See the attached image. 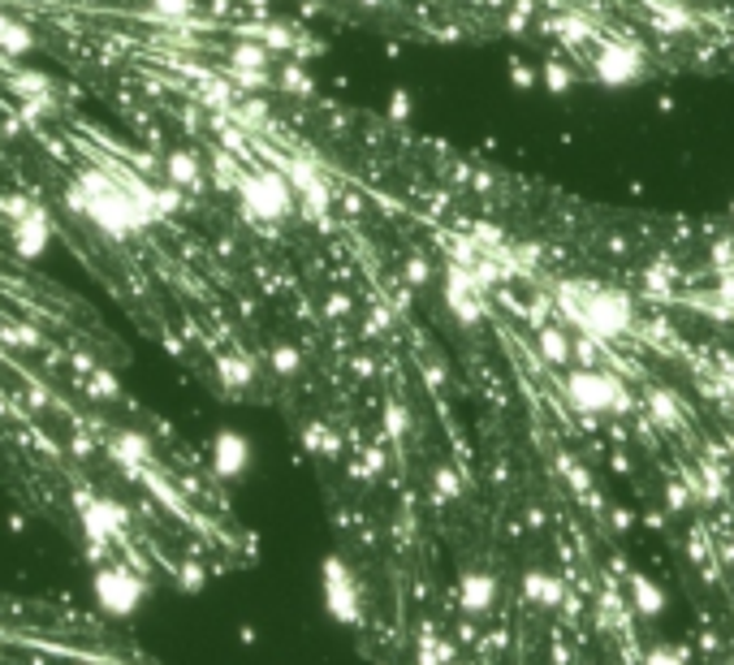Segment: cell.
<instances>
[{
  "mask_svg": "<svg viewBox=\"0 0 734 665\" xmlns=\"http://www.w3.org/2000/svg\"><path fill=\"white\" fill-rule=\"evenodd\" d=\"M549 299H553V312L562 315V324H571L575 333H587L605 346L631 342L635 320H640L635 294H626L619 285H605V281H587V276L553 281Z\"/></svg>",
  "mask_w": 734,
  "mask_h": 665,
  "instance_id": "1",
  "label": "cell"
},
{
  "mask_svg": "<svg viewBox=\"0 0 734 665\" xmlns=\"http://www.w3.org/2000/svg\"><path fill=\"white\" fill-rule=\"evenodd\" d=\"M562 397H566V406L580 415L583 424L635 415V393H631L626 376H622L614 363H601V367H566V372H562Z\"/></svg>",
  "mask_w": 734,
  "mask_h": 665,
  "instance_id": "2",
  "label": "cell"
},
{
  "mask_svg": "<svg viewBox=\"0 0 734 665\" xmlns=\"http://www.w3.org/2000/svg\"><path fill=\"white\" fill-rule=\"evenodd\" d=\"M238 208L251 225H281L299 212V195L285 169H247L238 178Z\"/></svg>",
  "mask_w": 734,
  "mask_h": 665,
  "instance_id": "3",
  "label": "cell"
},
{
  "mask_svg": "<svg viewBox=\"0 0 734 665\" xmlns=\"http://www.w3.org/2000/svg\"><path fill=\"white\" fill-rule=\"evenodd\" d=\"M583 70L596 87H610V91H626L648 74V52L626 36H601L592 43V52L583 57Z\"/></svg>",
  "mask_w": 734,
  "mask_h": 665,
  "instance_id": "4",
  "label": "cell"
},
{
  "mask_svg": "<svg viewBox=\"0 0 734 665\" xmlns=\"http://www.w3.org/2000/svg\"><path fill=\"white\" fill-rule=\"evenodd\" d=\"M441 303L450 320H459L463 329H480L489 320V290L471 276L466 264L459 260H445V273H441Z\"/></svg>",
  "mask_w": 734,
  "mask_h": 665,
  "instance_id": "5",
  "label": "cell"
},
{
  "mask_svg": "<svg viewBox=\"0 0 734 665\" xmlns=\"http://www.w3.org/2000/svg\"><path fill=\"white\" fill-rule=\"evenodd\" d=\"M91 592H95V605H100L109 618H130V614H139V605H143V596H148L143 580H139L130 566H113V562H104V566L91 575Z\"/></svg>",
  "mask_w": 734,
  "mask_h": 665,
  "instance_id": "6",
  "label": "cell"
},
{
  "mask_svg": "<svg viewBox=\"0 0 734 665\" xmlns=\"http://www.w3.org/2000/svg\"><path fill=\"white\" fill-rule=\"evenodd\" d=\"M320 596H324V609L329 618L342 626H359L363 623V592H359V580L342 557H324V571H320Z\"/></svg>",
  "mask_w": 734,
  "mask_h": 665,
  "instance_id": "7",
  "label": "cell"
},
{
  "mask_svg": "<svg viewBox=\"0 0 734 665\" xmlns=\"http://www.w3.org/2000/svg\"><path fill=\"white\" fill-rule=\"evenodd\" d=\"M78 527L91 545L109 548L125 532V510L109 497H78Z\"/></svg>",
  "mask_w": 734,
  "mask_h": 665,
  "instance_id": "8",
  "label": "cell"
},
{
  "mask_svg": "<svg viewBox=\"0 0 734 665\" xmlns=\"http://www.w3.org/2000/svg\"><path fill=\"white\" fill-rule=\"evenodd\" d=\"M9 242H13V251H18L22 260H39V255L48 251V242H52V221H48V212H43L39 203H27V208L13 216V225H9Z\"/></svg>",
  "mask_w": 734,
  "mask_h": 665,
  "instance_id": "9",
  "label": "cell"
},
{
  "mask_svg": "<svg viewBox=\"0 0 734 665\" xmlns=\"http://www.w3.org/2000/svg\"><path fill=\"white\" fill-rule=\"evenodd\" d=\"M208 463H212V475H221V480L247 475V467H251V441L242 432L221 429L208 441Z\"/></svg>",
  "mask_w": 734,
  "mask_h": 665,
  "instance_id": "10",
  "label": "cell"
},
{
  "mask_svg": "<svg viewBox=\"0 0 734 665\" xmlns=\"http://www.w3.org/2000/svg\"><path fill=\"white\" fill-rule=\"evenodd\" d=\"M493 605H497V575H489V571H463V580H459V609H463L466 618H484V614H493Z\"/></svg>",
  "mask_w": 734,
  "mask_h": 665,
  "instance_id": "11",
  "label": "cell"
},
{
  "mask_svg": "<svg viewBox=\"0 0 734 665\" xmlns=\"http://www.w3.org/2000/svg\"><path fill=\"white\" fill-rule=\"evenodd\" d=\"M536 359H541L544 367H553V372H566L575 363V354H571V329L562 320H541L536 324Z\"/></svg>",
  "mask_w": 734,
  "mask_h": 665,
  "instance_id": "12",
  "label": "cell"
},
{
  "mask_svg": "<svg viewBox=\"0 0 734 665\" xmlns=\"http://www.w3.org/2000/svg\"><path fill=\"white\" fill-rule=\"evenodd\" d=\"M626 580V605L640 614V618H661L665 614V587L653 580V575H644V571H626L622 575Z\"/></svg>",
  "mask_w": 734,
  "mask_h": 665,
  "instance_id": "13",
  "label": "cell"
},
{
  "mask_svg": "<svg viewBox=\"0 0 734 665\" xmlns=\"http://www.w3.org/2000/svg\"><path fill=\"white\" fill-rule=\"evenodd\" d=\"M644 411H648V420L665 432H683L687 429V411H683V402H678V393L665 390V385H648L644 390Z\"/></svg>",
  "mask_w": 734,
  "mask_h": 665,
  "instance_id": "14",
  "label": "cell"
},
{
  "mask_svg": "<svg viewBox=\"0 0 734 665\" xmlns=\"http://www.w3.org/2000/svg\"><path fill=\"white\" fill-rule=\"evenodd\" d=\"M523 601L536 605V609H557L566 601V580L532 566V571H523Z\"/></svg>",
  "mask_w": 734,
  "mask_h": 665,
  "instance_id": "15",
  "label": "cell"
},
{
  "mask_svg": "<svg viewBox=\"0 0 734 665\" xmlns=\"http://www.w3.org/2000/svg\"><path fill=\"white\" fill-rule=\"evenodd\" d=\"M536 70H541V87L549 95H571L580 87V66L571 57H562V48H553Z\"/></svg>",
  "mask_w": 734,
  "mask_h": 665,
  "instance_id": "16",
  "label": "cell"
},
{
  "mask_svg": "<svg viewBox=\"0 0 734 665\" xmlns=\"http://www.w3.org/2000/svg\"><path fill=\"white\" fill-rule=\"evenodd\" d=\"M557 471H562V480H566V488L580 497L583 506H596V488H592V471L583 467L575 454H566V450H557Z\"/></svg>",
  "mask_w": 734,
  "mask_h": 665,
  "instance_id": "17",
  "label": "cell"
},
{
  "mask_svg": "<svg viewBox=\"0 0 734 665\" xmlns=\"http://www.w3.org/2000/svg\"><path fill=\"white\" fill-rule=\"evenodd\" d=\"M217 372H221V381H225V390H247V385H251V376H255V372H251V363H247V359H221V363H217Z\"/></svg>",
  "mask_w": 734,
  "mask_h": 665,
  "instance_id": "18",
  "label": "cell"
},
{
  "mask_svg": "<svg viewBox=\"0 0 734 665\" xmlns=\"http://www.w3.org/2000/svg\"><path fill=\"white\" fill-rule=\"evenodd\" d=\"M31 48V31L13 18H0V52H27Z\"/></svg>",
  "mask_w": 734,
  "mask_h": 665,
  "instance_id": "19",
  "label": "cell"
},
{
  "mask_svg": "<svg viewBox=\"0 0 734 665\" xmlns=\"http://www.w3.org/2000/svg\"><path fill=\"white\" fill-rule=\"evenodd\" d=\"M432 480H436L441 502H459V497H463V480H459V471L450 467V463H441V467L432 471Z\"/></svg>",
  "mask_w": 734,
  "mask_h": 665,
  "instance_id": "20",
  "label": "cell"
},
{
  "mask_svg": "<svg viewBox=\"0 0 734 665\" xmlns=\"http://www.w3.org/2000/svg\"><path fill=\"white\" fill-rule=\"evenodd\" d=\"M411 432V415H406V406L402 402H389L385 406V436L389 441H402Z\"/></svg>",
  "mask_w": 734,
  "mask_h": 665,
  "instance_id": "21",
  "label": "cell"
},
{
  "mask_svg": "<svg viewBox=\"0 0 734 665\" xmlns=\"http://www.w3.org/2000/svg\"><path fill=\"white\" fill-rule=\"evenodd\" d=\"M692 502H696V497H692L687 480H670V484H665V510H670V514H683V510H692Z\"/></svg>",
  "mask_w": 734,
  "mask_h": 665,
  "instance_id": "22",
  "label": "cell"
},
{
  "mask_svg": "<svg viewBox=\"0 0 734 665\" xmlns=\"http://www.w3.org/2000/svg\"><path fill=\"white\" fill-rule=\"evenodd\" d=\"M510 82L519 91H532V87H541V70L532 61H510Z\"/></svg>",
  "mask_w": 734,
  "mask_h": 665,
  "instance_id": "23",
  "label": "cell"
},
{
  "mask_svg": "<svg viewBox=\"0 0 734 665\" xmlns=\"http://www.w3.org/2000/svg\"><path fill=\"white\" fill-rule=\"evenodd\" d=\"M640 665H687V653L683 648H670V644H653Z\"/></svg>",
  "mask_w": 734,
  "mask_h": 665,
  "instance_id": "24",
  "label": "cell"
},
{
  "mask_svg": "<svg viewBox=\"0 0 734 665\" xmlns=\"http://www.w3.org/2000/svg\"><path fill=\"white\" fill-rule=\"evenodd\" d=\"M428 281H432V264H428L424 255H406V285L411 290H424Z\"/></svg>",
  "mask_w": 734,
  "mask_h": 665,
  "instance_id": "25",
  "label": "cell"
},
{
  "mask_svg": "<svg viewBox=\"0 0 734 665\" xmlns=\"http://www.w3.org/2000/svg\"><path fill=\"white\" fill-rule=\"evenodd\" d=\"M272 367H276L281 376H294V372L303 367V359H299L294 346H276V351H272Z\"/></svg>",
  "mask_w": 734,
  "mask_h": 665,
  "instance_id": "26",
  "label": "cell"
},
{
  "mask_svg": "<svg viewBox=\"0 0 734 665\" xmlns=\"http://www.w3.org/2000/svg\"><path fill=\"white\" fill-rule=\"evenodd\" d=\"M152 4L164 13V18H187V13L194 9V0H152Z\"/></svg>",
  "mask_w": 734,
  "mask_h": 665,
  "instance_id": "27",
  "label": "cell"
},
{
  "mask_svg": "<svg viewBox=\"0 0 734 665\" xmlns=\"http://www.w3.org/2000/svg\"><path fill=\"white\" fill-rule=\"evenodd\" d=\"M389 118L393 121L411 118V95H406V91H393V100H389Z\"/></svg>",
  "mask_w": 734,
  "mask_h": 665,
  "instance_id": "28",
  "label": "cell"
},
{
  "mask_svg": "<svg viewBox=\"0 0 734 665\" xmlns=\"http://www.w3.org/2000/svg\"><path fill=\"white\" fill-rule=\"evenodd\" d=\"M178 584L187 587V592H199V587H203V571H199V566H182V575H178Z\"/></svg>",
  "mask_w": 734,
  "mask_h": 665,
  "instance_id": "29",
  "label": "cell"
},
{
  "mask_svg": "<svg viewBox=\"0 0 734 665\" xmlns=\"http://www.w3.org/2000/svg\"><path fill=\"white\" fill-rule=\"evenodd\" d=\"M722 397H726V402L734 406V359H726V363H722Z\"/></svg>",
  "mask_w": 734,
  "mask_h": 665,
  "instance_id": "30",
  "label": "cell"
},
{
  "mask_svg": "<svg viewBox=\"0 0 734 665\" xmlns=\"http://www.w3.org/2000/svg\"><path fill=\"white\" fill-rule=\"evenodd\" d=\"M614 523H619V532H631V523H635V518H631L626 510H614Z\"/></svg>",
  "mask_w": 734,
  "mask_h": 665,
  "instance_id": "31",
  "label": "cell"
},
{
  "mask_svg": "<svg viewBox=\"0 0 734 665\" xmlns=\"http://www.w3.org/2000/svg\"><path fill=\"white\" fill-rule=\"evenodd\" d=\"M731 216H734V212H731Z\"/></svg>",
  "mask_w": 734,
  "mask_h": 665,
  "instance_id": "32",
  "label": "cell"
}]
</instances>
